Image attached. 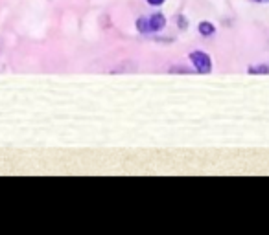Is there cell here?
<instances>
[{"label": "cell", "instance_id": "1", "mask_svg": "<svg viewBox=\"0 0 269 235\" xmlns=\"http://www.w3.org/2000/svg\"><path fill=\"white\" fill-rule=\"evenodd\" d=\"M188 59H190V63L194 65V68H196L199 74L212 72V59H210L209 53L197 50V52H192L190 55H188Z\"/></svg>", "mask_w": 269, "mask_h": 235}, {"label": "cell", "instance_id": "2", "mask_svg": "<svg viewBox=\"0 0 269 235\" xmlns=\"http://www.w3.org/2000/svg\"><path fill=\"white\" fill-rule=\"evenodd\" d=\"M150 26H151V33L162 30L166 26V17L162 13H153L150 17Z\"/></svg>", "mask_w": 269, "mask_h": 235}, {"label": "cell", "instance_id": "3", "mask_svg": "<svg viewBox=\"0 0 269 235\" xmlns=\"http://www.w3.org/2000/svg\"><path fill=\"white\" fill-rule=\"evenodd\" d=\"M197 30H199V33H201L203 37H210V35H214V33H216V28H214V24H212V22H207V20L199 22Z\"/></svg>", "mask_w": 269, "mask_h": 235}, {"label": "cell", "instance_id": "4", "mask_svg": "<svg viewBox=\"0 0 269 235\" xmlns=\"http://www.w3.org/2000/svg\"><path fill=\"white\" fill-rule=\"evenodd\" d=\"M137 30L140 33H151L150 17H138L137 19Z\"/></svg>", "mask_w": 269, "mask_h": 235}, {"label": "cell", "instance_id": "5", "mask_svg": "<svg viewBox=\"0 0 269 235\" xmlns=\"http://www.w3.org/2000/svg\"><path fill=\"white\" fill-rule=\"evenodd\" d=\"M247 72H249V74H255V76H266V74H269V66H268V65L249 66V68H247Z\"/></svg>", "mask_w": 269, "mask_h": 235}, {"label": "cell", "instance_id": "6", "mask_svg": "<svg viewBox=\"0 0 269 235\" xmlns=\"http://www.w3.org/2000/svg\"><path fill=\"white\" fill-rule=\"evenodd\" d=\"M146 2H148L150 6H162L166 0H146Z\"/></svg>", "mask_w": 269, "mask_h": 235}, {"label": "cell", "instance_id": "7", "mask_svg": "<svg viewBox=\"0 0 269 235\" xmlns=\"http://www.w3.org/2000/svg\"><path fill=\"white\" fill-rule=\"evenodd\" d=\"M173 72H183V74H190V70H186V68H183V66H179V68H170V74Z\"/></svg>", "mask_w": 269, "mask_h": 235}, {"label": "cell", "instance_id": "8", "mask_svg": "<svg viewBox=\"0 0 269 235\" xmlns=\"http://www.w3.org/2000/svg\"><path fill=\"white\" fill-rule=\"evenodd\" d=\"M255 2H258V4H264V2H269V0H255Z\"/></svg>", "mask_w": 269, "mask_h": 235}]
</instances>
